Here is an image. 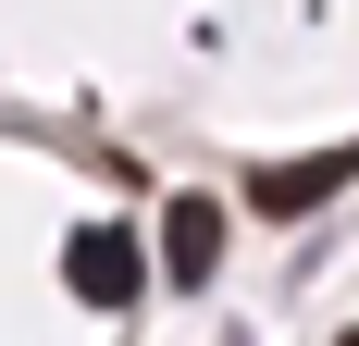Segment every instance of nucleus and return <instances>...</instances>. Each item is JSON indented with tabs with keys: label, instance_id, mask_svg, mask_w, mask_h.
Listing matches in <instances>:
<instances>
[{
	"label": "nucleus",
	"instance_id": "obj_4",
	"mask_svg": "<svg viewBox=\"0 0 359 346\" xmlns=\"http://www.w3.org/2000/svg\"><path fill=\"white\" fill-rule=\"evenodd\" d=\"M334 346H359V334H334Z\"/></svg>",
	"mask_w": 359,
	"mask_h": 346
},
{
	"label": "nucleus",
	"instance_id": "obj_1",
	"mask_svg": "<svg viewBox=\"0 0 359 346\" xmlns=\"http://www.w3.org/2000/svg\"><path fill=\"white\" fill-rule=\"evenodd\" d=\"M62 284L87 297V310H137V297H149L137 223H74V235H62Z\"/></svg>",
	"mask_w": 359,
	"mask_h": 346
},
{
	"label": "nucleus",
	"instance_id": "obj_2",
	"mask_svg": "<svg viewBox=\"0 0 359 346\" xmlns=\"http://www.w3.org/2000/svg\"><path fill=\"white\" fill-rule=\"evenodd\" d=\"M347 186H359V148H310V161H273V173H248V210H260V223H297V210L347 198Z\"/></svg>",
	"mask_w": 359,
	"mask_h": 346
},
{
	"label": "nucleus",
	"instance_id": "obj_3",
	"mask_svg": "<svg viewBox=\"0 0 359 346\" xmlns=\"http://www.w3.org/2000/svg\"><path fill=\"white\" fill-rule=\"evenodd\" d=\"M161 272L211 284L223 272V198H161Z\"/></svg>",
	"mask_w": 359,
	"mask_h": 346
}]
</instances>
